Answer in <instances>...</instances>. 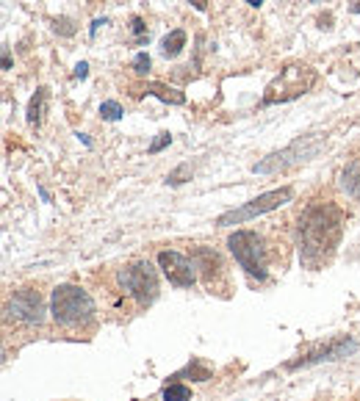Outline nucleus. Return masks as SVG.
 I'll use <instances>...</instances> for the list:
<instances>
[{
  "instance_id": "nucleus-25",
  "label": "nucleus",
  "mask_w": 360,
  "mask_h": 401,
  "mask_svg": "<svg viewBox=\"0 0 360 401\" xmlns=\"http://www.w3.org/2000/svg\"><path fill=\"white\" fill-rule=\"evenodd\" d=\"M192 3H194V9H200V12L208 9V0H192Z\"/></svg>"
},
{
  "instance_id": "nucleus-5",
  "label": "nucleus",
  "mask_w": 360,
  "mask_h": 401,
  "mask_svg": "<svg viewBox=\"0 0 360 401\" xmlns=\"http://www.w3.org/2000/svg\"><path fill=\"white\" fill-rule=\"evenodd\" d=\"M291 199H294V188H288V185H286V188H277V191H266V194H261L258 199H252V203H247V205H241V208H236V211L222 214V216L217 219V227H233V225L250 222V219H255V216H263V214H269V211H274V208L291 203Z\"/></svg>"
},
{
  "instance_id": "nucleus-9",
  "label": "nucleus",
  "mask_w": 360,
  "mask_h": 401,
  "mask_svg": "<svg viewBox=\"0 0 360 401\" xmlns=\"http://www.w3.org/2000/svg\"><path fill=\"white\" fill-rule=\"evenodd\" d=\"M6 313H9V318L23 321V324H42V318H45V302H42V294L34 291V288H23V291H17V294L9 299Z\"/></svg>"
},
{
  "instance_id": "nucleus-15",
  "label": "nucleus",
  "mask_w": 360,
  "mask_h": 401,
  "mask_svg": "<svg viewBox=\"0 0 360 401\" xmlns=\"http://www.w3.org/2000/svg\"><path fill=\"white\" fill-rule=\"evenodd\" d=\"M45 103H48V89H37V94L28 103V125H42V114H45Z\"/></svg>"
},
{
  "instance_id": "nucleus-13",
  "label": "nucleus",
  "mask_w": 360,
  "mask_h": 401,
  "mask_svg": "<svg viewBox=\"0 0 360 401\" xmlns=\"http://www.w3.org/2000/svg\"><path fill=\"white\" fill-rule=\"evenodd\" d=\"M186 48V31H172V34H166L163 39H161V53L166 56V59H174V56H180V50Z\"/></svg>"
},
{
  "instance_id": "nucleus-11",
  "label": "nucleus",
  "mask_w": 360,
  "mask_h": 401,
  "mask_svg": "<svg viewBox=\"0 0 360 401\" xmlns=\"http://www.w3.org/2000/svg\"><path fill=\"white\" fill-rule=\"evenodd\" d=\"M352 351H354V343H352L349 338H341V340L327 343L324 349H316V351H310V354H305V357L288 362L286 368H288V371H297V368L316 365V362H321V360H338V357H346V354H352Z\"/></svg>"
},
{
  "instance_id": "nucleus-17",
  "label": "nucleus",
  "mask_w": 360,
  "mask_h": 401,
  "mask_svg": "<svg viewBox=\"0 0 360 401\" xmlns=\"http://www.w3.org/2000/svg\"><path fill=\"white\" fill-rule=\"evenodd\" d=\"M161 395H163V401H192V387L180 384V382H169Z\"/></svg>"
},
{
  "instance_id": "nucleus-6",
  "label": "nucleus",
  "mask_w": 360,
  "mask_h": 401,
  "mask_svg": "<svg viewBox=\"0 0 360 401\" xmlns=\"http://www.w3.org/2000/svg\"><path fill=\"white\" fill-rule=\"evenodd\" d=\"M316 83V72L310 67H288L280 72V78L272 81V86L266 89V97L263 103L272 105V103H286V100H294L299 94H305L310 86Z\"/></svg>"
},
{
  "instance_id": "nucleus-4",
  "label": "nucleus",
  "mask_w": 360,
  "mask_h": 401,
  "mask_svg": "<svg viewBox=\"0 0 360 401\" xmlns=\"http://www.w3.org/2000/svg\"><path fill=\"white\" fill-rule=\"evenodd\" d=\"M117 285L139 307H150L158 299V271L147 260H133L117 271Z\"/></svg>"
},
{
  "instance_id": "nucleus-10",
  "label": "nucleus",
  "mask_w": 360,
  "mask_h": 401,
  "mask_svg": "<svg viewBox=\"0 0 360 401\" xmlns=\"http://www.w3.org/2000/svg\"><path fill=\"white\" fill-rule=\"evenodd\" d=\"M192 260H194V266L200 269V277H203V282L211 288V294L219 288V282L228 277V271H225V263H222V258H219V252H214L211 247H197L194 252H192Z\"/></svg>"
},
{
  "instance_id": "nucleus-12",
  "label": "nucleus",
  "mask_w": 360,
  "mask_h": 401,
  "mask_svg": "<svg viewBox=\"0 0 360 401\" xmlns=\"http://www.w3.org/2000/svg\"><path fill=\"white\" fill-rule=\"evenodd\" d=\"M341 188L346 191V196L360 203V161L346 163V169L341 172Z\"/></svg>"
},
{
  "instance_id": "nucleus-19",
  "label": "nucleus",
  "mask_w": 360,
  "mask_h": 401,
  "mask_svg": "<svg viewBox=\"0 0 360 401\" xmlns=\"http://www.w3.org/2000/svg\"><path fill=\"white\" fill-rule=\"evenodd\" d=\"M186 174H189V163H183V166H177L174 172H169V174H166V183H169V185H180V183H186V180H183Z\"/></svg>"
},
{
  "instance_id": "nucleus-24",
  "label": "nucleus",
  "mask_w": 360,
  "mask_h": 401,
  "mask_svg": "<svg viewBox=\"0 0 360 401\" xmlns=\"http://www.w3.org/2000/svg\"><path fill=\"white\" fill-rule=\"evenodd\" d=\"M89 75V64L86 61H81L78 67H75V78H86Z\"/></svg>"
},
{
  "instance_id": "nucleus-27",
  "label": "nucleus",
  "mask_w": 360,
  "mask_h": 401,
  "mask_svg": "<svg viewBox=\"0 0 360 401\" xmlns=\"http://www.w3.org/2000/svg\"><path fill=\"white\" fill-rule=\"evenodd\" d=\"M100 25H106V20H94V23H92V37L97 34V28H100Z\"/></svg>"
},
{
  "instance_id": "nucleus-3",
  "label": "nucleus",
  "mask_w": 360,
  "mask_h": 401,
  "mask_svg": "<svg viewBox=\"0 0 360 401\" xmlns=\"http://www.w3.org/2000/svg\"><path fill=\"white\" fill-rule=\"evenodd\" d=\"M228 249H230V255L236 258V263L250 277H255L258 282H266L269 280L272 247H269V241L261 233H255V230H236L228 238Z\"/></svg>"
},
{
  "instance_id": "nucleus-29",
  "label": "nucleus",
  "mask_w": 360,
  "mask_h": 401,
  "mask_svg": "<svg viewBox=\"0 0 360 401\" xmlns=\"http://www.w3.org/2000/svg\"><path fill=\"white\" fill-rule=\"evenodd\" d=\"M352 12H357V14H360V0H357V6H352Z\"/></svg>"
},
{
  "instance_id": "nucleus-14",
  "label": "nucleus",
  "mask_w": 360,
  "mask_h": 401,
  "mask_svg": "<svg viewBox=\"0 0 360 401\" xmlns=\"http://www.w3.org/2000/svg\"><path fill=\"white\" fill-rule=\"evenodd\" d=\"M144 92H150V94H155V97H161L163 103H172V105H183L186 103V94L183 92H177L172 86H163V83H147Z\"/></svg>"
},
{
  "instance_id": "nucleus-21",
  "label": "nucleus",
  "mask_w": 360,
  "mask_h": 401,
  "mask_svg": "<svg viewBox=\"0 0 360 401\" xmlns=\"http://www.w3.org/2000/svg\"><path fill=\"white\" fill-rule=\"evenodd\" d=\"M172 144V136L169 133H158V138L150 144V155H155V152H161L163 147H169Z\"/></svg>"
},
{
  "instance_id": "nucleus-23",
  "label": "nucleus",
  "mask_w": 360,
  "mask_h": 401,
  "mask_svg": "<svg viewBox=\"0 0 360 401\" xmlns=\"http://www.w3.org/2000/svg\"><path fill=\"white\" fill-rule=\"evenodd\" d=\"M56 31L64 34V37H72L75 34V25H72V20H56Z\"/></svg>"
},
{
  "instance_id": "nucleus-7",
  "label": "nucleus",
  "mask_w": 360,
  "mask_h": 401,
  "mask_svg": "<svg viewBox=\"0 0 360 401\" xmlns=\"http://www.w3.org/2000/svg\"><path fill=\"white\" fill-rule=\"evenodd\" d=\"M319 150V141H310V138H302V141H294L291 147L280 150V152H272L269 158H263L261 163L252 166L255 174H277V172H286L297 163H305L308 158H313Z\"/></svg>"
},
{
  "instance_id": "nucleus-26",
  "label": "nucleus",
  "mask_w": 360,
  "mask_h": 401,
  "mask_svg": "<svg viewBox=\"0 0 360 401\" xmlns=\"http://www.w3.org/2000/svg\"><path fill=\"white\" fill-rule=\"evenodd\" d=\"M12 67V56H9V50H3V70H9Z\"/></svg>"
},
{
  "instance_id": "nucleus-1",
  "label": "nucleus",
  "mask_w": 360,
  "mask_h": 401,
  "mask_svg": "<svg viewBox=\"0 0 360 401\" xmlns=\"http://www.w3.org/2000/svg\"><path fill=\"white\" fill-rule=\"evenodd\" d=\"M341 233H343V214L338 205H332V203L310 205L299 216V230H297L302 260L310 269L330 263V258L335 255V249L341 244Z\"/></svg>"
},
{
  "instance_id": "nucleus-2",
  "label": "nucleus",
  "mask_w": 360,
  "mask_h": 401,
  "mask_svg": "<svg viewBox=\"0 0 360 401\" xmlns=\"http://www.w3.org/2000/svg\"><path fill=\"white\" fill-rule=\"evenodd\" d=\"M50 316L59 327L64 329H83V327H92L94 318H97V307H94V299L78 288V285H59L53 288V296H50Z\"/></svg>"
},
{
  "instance_id": "nucleus-22",
  "label": "nucleus",
  "mask_w": 360,
  "mask_h": 401,
  "mask_svg": "<svg viewBox=\"0 0 360 401\" xmlns=\"http://www.w3.org/2000/svg\"><path fill=\"white\" fill-rule=\"evenodd\" d=\"M130 31L136 34V42H144V37H147V28H144L141 17H133V20H130Z\"/></svg>"
},
{
  "instance_id": "nucleus-28",
  "label": "nucleus",
  "mask_w": 360,
  "mask_h": 401,
  "mask_svg": "<svg viewBox=\"0 0 360 401\" xmlns=\"http://www.w3.org/2000/svg\"><path fill=\"white\" fill-rule=\"evenodd\" d=\"M244 3H250V6H261L263 0H244Z\"/></svg>"
},
{
  "instance_id": "nucleus-8",
  "label": "nucleus",
  "mask_w": 360,
  "mask_h": 401,
  "mask_svg": "<svg viewBox=\"0 0 360 401\" xmlns=\"http://www.w3.org/2000/svg\"><path fill=\"white\" fill-rule=\"evenodd\" d=\"M158 269L174 288H192L197 282V266L192 258L180 255L174 249H161L158 252Z\"/></svg>"
},
{
  "instance_id": "nucleus-16",
  "label": "nucleus",
  "mask_w": 360,
  "mask_h": 401,
  "mask_svg": "<svg viewBox=\"0 0 360 401\" xmlns=\"http://www.w3.org/2000/svg\"><path fill=\"white\" fill-rule=\"evenodd\" d=\"M183 376H194L197 382H208V379H211V368H206V365H203V362L194 357V360H192V362H189L183 371H177L172 379H183Z\"/></svg>"
},
{
  "instance_id": "nucleus-20",
  "label": "nucleus",
  "mask_w": 360,
  "mask_h": 401,
  "mask_svg": "<svg viewBox=\"0 0 360 401\" xmlns=\"http://www.w3.org/2000/svg\"><path fill=\"white\" fill-rule=\"evenodd\" d=\"M133 72H136V75H147V72H150V56H147V53H136V59H133Z\"/></svg>"
},
{
  "instance_id": "nucleus-18",
  "label": "nucleus",
  "mask_w": 360,
  "mask_h": 401,
  "mask_svg": "<svg viewBox=\"0 0 360 401\" xmlns=\"http://www.w3.org/2000/svg\"><path fill=\"white\" fill-rule=\"evenodd\" d=\"M100 116L108 119V122H117V119H122V105L114 103V100H106V103L100 105Z\"/></svg>"
}]
</instances>
